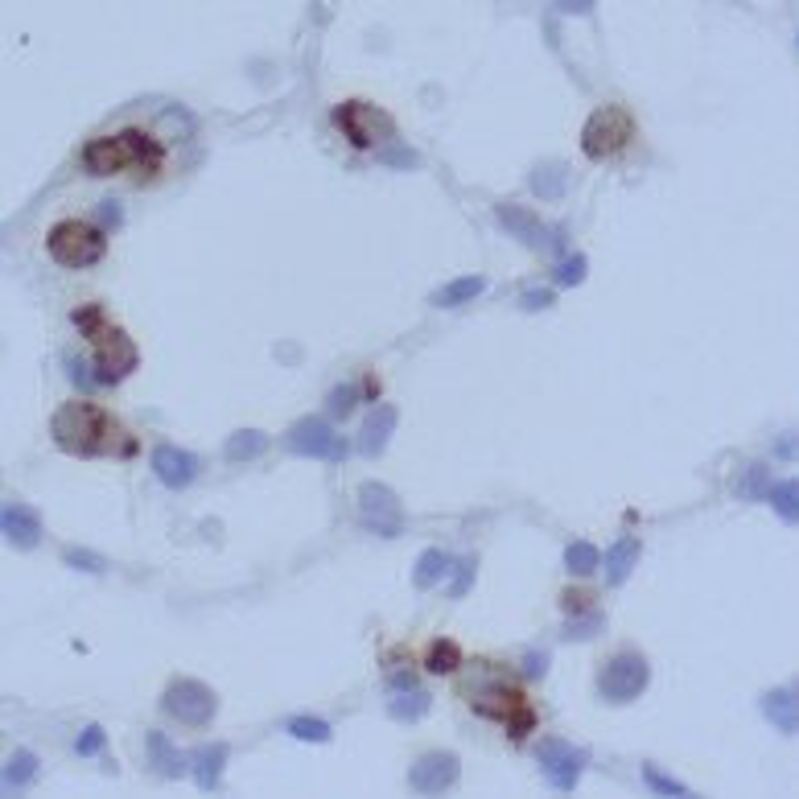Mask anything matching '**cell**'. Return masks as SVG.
<instances>
[{"mask_svg":"<svg viewBox=\"0 0 799 799\" xmlns=\"http://www.w3.org/2000/svg\"><path fill=\"white\" fill-rule=\"evenodd\" d=\"M767 503L779 511V519H787V524H795L799 519V482L795 478H783V482H771L767 491Z\"/></svg>","mask_w":799,"mask_h":799,"instance_id":"obj_30","label":"cell"},{"mask_svg":"<svg viewBox=\"0 0 799 799\" xmlns=\"http://www.w3.org/2000/svg\"><path fill=\"white\" fill-rule=\"evenodd\" d=\"M359 515H363V524L384 540L404 532V507H400V495L388 482H363L359 486Z\"/></svg>","mask_w":799,"mask_h":799,"instance_id":"obj_11","label":"cell"},{"mask_svg":"<svg viewBox=\"0 0 799 799\" xmlns=\"http://www.w3.org/2000/svg\"><path fill=\"white\" fill-rule=\"evenodd\" d=\"M462 697H470L474 713L491 717V721H503L511 742H524L536 729V709L528 705V697L515 684H503L495 676H478V680H470V688L462 692Z\"/></svg>","mask_w":799,"mask_h":799,"instance_id":"obj_4","label":"cell"},{"mask_svg":"<svg viewBox=\"0 0 799 799\" xmlns=\"http://www.w3.org/2000/svg\"><path fill=\"white\" fill-rule=\"evenodd\" d=\"M0 532H5V540L17 552H33L46 536L42 532V515L33 507H25V503H17V499H9L5 507H0Z\"/></svg>","mask_w":799,"mask_h":799,"instance_id":"obj_15","label":"cell"},{"mask_svg":"<svg viewBox=\"0 0 799 799\" xmlns=\"http://www.w3.org/2000/svg\"><path fill=\"white\" fill-rule=\"evenodd\" d=\"M561 610H565V618H569V614L594 610V602H589V594H581V589H565V594H561Z\"/></svg>","mask_w":799,"mask_h":799,"instance_id":"obj_40","label":"cell"},{"mask_svg":"<svg viewBox=\"0 0 799 799\" xmlns=\"http://www.w3.org/2000/svg\"><path fill=\"white\" fill-rule=\"evenodd\" d=\"M561 13H573V17H585V13H589V0H569V5H561Z\"/></svg>","mask_w":799,"mask_h":799,"instance_id":"obj_45","label":"cell"},{"mask_svg":"<svg viewBox=\"0 0 799 799\" xmlns=\"http://www.w3.org/2000/svg\"><path fill=\"white\" fill-rule=\"evenodd\" d=\"M66 371H71V379H75V384H79L83 392L95 384V375H87V363H83L79 355H71V363H66Z\"/></svg>","mask_w":799,"mask_h":799,"instance_id":"obj_44","label":"cell"},{"mask_svg":"<svg viewBox=\"0 0 799 799\" xmlns=\"http://www.w3.org/2000/svg\"><path fill=\"white\" fill-rule=\"evenodd\" d=\"M602 627H606V614L594 606V610H585V614H569L565 627H561V639L565 643H585V639H598Z\"/></svg>","mask_w":799,"mask_h":799,"instance_id":"obj_27","label":"cell"},{"mask_svg":"<svg viewBox=\"0 0 799 799\" xmlns=\"http://www.w3.org/2000/svg\"><path fill=\"white\" fill-rule=\"evenodd\" d=\"M46 252L62 268H95L108 252V231L91 227L83 219H62L46 235Z\"/></svg>","mask_w":799,"mask_h":799,"instance_id":"obj_5","label":"cell"},{"mask_svg":"<svg viewBox=\"0 0 799 799\" xmlns=\"http://www.w3.org/2000/svg\"><path fill=\"white\" fill-rule=\"evenodd\" d=\"M149 462H153L157 482L169 486V491H186V486H194L198 474H202V458L190 454V449H178V445H157Z\"/></svg>","mask_w":799,"mask_h":799,"instance_id":"obj_14","label":"cell"},{"mask_svg":"<svg viewBox=\"0 0 799 799\" xmlns=\"http://www.w3.org/2000/svg\"><path fill=\"white\" fill-rule=\"evenodd\" d=\"M268 449V437L260 433V429H239L227 445H223V454L231 458V462H252V458H260Z\"/></svg>","mask_w":799,"mask_h":799,"instance_id":"obj_28","label":"cell"},{"mask_svg":"<svg viewBox=\"0 0 799 799\" xmlns=\"http://www.w3.org/2000/svg\"><path fill=\"white\" fill-rule=\"evenodd\" d=\"M285 729L293 738H301V742H314V746H326L330 738H334V729L322 721V717H289L285 721Z\"/></svg>","mask_w":799,"mask_h":799,"instance_id":"obj_33","label":"cell"},{"mask_svg":"<svg viewBox=\"0 0 799 799\" xmlns=\"http://www.w3.org/2000/svg\"><path fill=\"white\" fill-rule=\"evenodd\" d=\"M466 664L462 659V647L454 643V639H437L433 647H429V655H425V668L433 672V676H449V672H458Z\"/></svg>","mask_w":799,"mask_h":799,"instance_id":"obj_29","label":"cell"},{"mask_svg":"<svg viewBox=\"0 0 799 799\" xmlns=\"http://www.w3.org/2000/svg\"><path fill=\"white\" fill-rule=\"evenodd\" d=\"M50 437L71 458H103V454H132L136 441L91 400H71L54 412Z\"/></svg>","mask_w":799,"mask_h":799,"instance_id":"obj_1","label":"cell"},{"mask_svg":"<svg viewBox=\"0 0 799 799\" xmlns=\"http://www.w3.org/2000/svg\"><path fill=\"white\" fill-rule=\"evenodd\" d=\"M474 577H478V557L470 552V557L454 561V585H449V598H466L474 589Z\"/></svg>","mask_w":799,"mask_h":799,"instance_id":"obj_36","label":"cell"},{"mask_svg":"<svg viewBox=\"0 0 799 799\" xmlns=\"http://www.w3.org/2000/svg\"><path fill=\"white\" fill-rule=\"evenodd\" d=\"M83 169L95 173V178H116V173H149L161 169L165 153L157 145V136L145 128H124L112 136H95V141L83 145L79 153Z\"/></svg>","mask_w":799,"mask_h":799,"instance_id":"obj_2","label":"cell"},{"mask_svg":"<svg viewBox=\"0 0 799 799\" xmlns=\"http://www.w3.org/2000/svg\"><path fill=\"white\" fill-rule=\"evenodd\" d=\"M38 754L33 750H13V758L5 762V791L9 795H17V791H25L33 779H38Z\"/></svg>","mask_w":799,"mask_h":799,"instance_id":"obj_25","label":"cell"},{"mask_svg":"<svg viewBox=\"0 0 799 799\" xmlns=\"http://www.w3.org/2000/svg\"><path fill=\"white\" fill-rule=\"evenodd\" d=\"M145 750H149V762H153V775H161V779H182L190 771L186 754L173 746L161 729H149V734H145Z\"/></svg>","mask_w":799,"mask_h":799,"instance_id":"obj_18","label":"cell"},{"mask_svg":"<svg viewBox=\"0 0 799 799\" xmlns=\"http://www.w3.org/2000/svg\"><path fill=\"white\" fill-rule=\"evenodd\" d=\"M544 672H548V655L544 651H528L524 655V676L528 680H544Z\"/></svg>","mask_w":799,"mask_h":799,"instance_id":"obj_42","label":"cell"},{"mask_svg":"<svg viewBox=\"0 0 799 799\" xmlns=\"http://www.w3.org/2000/svg\"><path fill=\"white\" fill-rule=\"evenodd\" d=\"M482 293H486V276H458V281H449L433 293V305L437 309H458V305H466Z\"/></svg>","mask_w":799,"mask_h":799,"instance_id":"obj_23","label":"cell"},{"mask_svg":"<svg viewBox=\"0 0 799 799\" xmlns=\"http://www.w3.org/2000/svg\"><path fill=\"white\" fill-rule=\"evenodd\" d=\"M99 223H103V231H120L124 215H120V202L116 198H103L99 202Z\"/></svg>","mask_w":799,"mask_h":799,"instance_id":"obj_41","label":"cell"},{"mask_svg":"<svg viewBox=\"0 0 799 799\" xmlns=\"http://www.w3.org/2000/svg\"><path fill=\"white\" fill-rule=\"evenodd\" d=\"M643 783L655 791V795H672V799H688V787L680 783V779H672V775H664L655 767V762H643Z\"/></svg>","mask_w":799,"mask_h":799,"instance_id":"obj_34","label":"cell"},{"mask_svg":"<svg viewBox=\"0 0 799 799\" xmlns=\"http://www.w3.org/2000/svg\"><path fill=\"white\" fill-rule=\"evenodd\" d=\"M458 779H462V758L449 754V750L421 754L412 762V771H408V787L416 795H445V791L458 787Z\"/></svg>","mask_w":799,"mask_h":799,"instance_id":"obj_13","label":"cell"},{"mask_svg":"<svg viewBox=\"0 0 799 799\" xmlns=\"http://www.w3.org/2000/svg\"><path fill=\"white\" fill-rule=\"evenodd\" d=\"M767 491H771V466L767 462H750L742 482H738V495L746 503H758V499H767Z\"/></svg>","mask_w":799,"mask_h":799,"instance_id":"obj_31","label":"cell"},{"mask_svg":"<svg viewBox=\"0 0 799 799\" xmlns=\"http://www.w3.org/2000/svg\"><path fill=\"white\" fill-rule=\"evenodd\" d=\"M75 326L91 338V346H95V384H103V388H116V384H124V379L141 367V351H136V342L120 330V326H112L108 318H103V309L99 305H83V309H75Z\"/></svg>","mask_w":799,"mask_h":799,"instance_id":"obj_3","label":"cell"},{"mask_svg":"<svg viewBox=\"0 0 799 799\" xmlns=\"http://www.w3.org/2000/svg\"><path fill=\"white\" fill-rule=\"evenodd\" d=\"M161 713H169L173 721L198 729V725H206L219 713V697H215V688L202 684V680H173L165 688V697H161Z\"/></svg>","mask_w":799,"mask_h":799,"instance_id":"obj_9","label":"cell"},{"mask_svg":"<svg viewBox=\"0 0 799 799\" xmlns=\"http://www.w3.org/2000/svg\"><path fill=\"white\" fill-rule=\"evenodd\" d=\"M355 400H359V388H351V384H338V388L326 396V408H330V416H334V421H346V416L355 412Z\"/></svg>","mask_w":799,"mask_h":799,"instance_id":"obj_37","label":"cell"},{"mask_svg":"<svg viewBox=\"0 0 799 799\" xmlns=\"http://www.w3.org/2000/svg\"><path fill=\"white\" fill-rule=\"evenodd\" d=\"M532 190L540 198H561L569 190V165L561 161H544L540 169H532Z\"/></svg>","mask_w":799,"mask_h":799,"instance_id":"obj_26","label":"cell"},{"mask_svg":"<svg viewBox=\"0 0 799 799\" xmlns=\"http://www.w3.org/2000/svg\"><path fill=\"white\" fill-rule=\"evenodd\" d=\"M103 725H87L83 734H79V742H75V754H83V758H91V754H99L103 750Z\"/></svg>","mask_w":799,"mask_h":799,"instance_id":"obj_39","label":"cell"},{"mask_svg":"<svg viewBox=\"0 0 799 799\" xmlns=\"http://www.w3.org/2000/svg\"><path fill=\"white\" fill-rule=\"evenodd\" d=\"M227 758H231V746H227V742H211V746H202V750L194 754V783H198L202 791H219Z\"/></svg>","mask_w":799,"mask_h":799,"instance_id":"obj_19","label":"cell"},{"mask_svg":"<svg viewBox=\"0 0 799 799\" xmlns=\"http://www.w3.org/2000/svg\"><path fill=\"white\" fill-rule=\"evenodd\" d=\"M598 565H602V552H598L594 544L577 540V544H569V548H565V569H569V573H577V577H589V573H598Z\"/></svg>","mask_w":799,"mask_h":799,"instance_id":"obj_32","label":"cell"},{"mask_svg":"<svg viewBox=\"0 0 799 799\" xmlns=\"http://www.w3.org/2000/svg\"><path fill=\"white\" fill-rule=\"evenodd\" d=\"M334 124L342 128V136L351 141L355 149H375L379 141H392L396 136V120L375 108V103H363V99H351V103H338L334 108Z\"/></svg>","mask_w":799,"mask_h":799,"instance_id":"obj_8","label":"cell"},{"mask_svg":"<svg viewBox=\"0 0 799 799\" xmlns=\"http://www.w3.org/2000/svg\"><path fill=\"white\" fill-rule=\"evenodd\" d=\"M519 305H524L528 314H532V309H548L552 305V289H528L524 297H519Z\"/></svg>","mask_w":799,"mask_h":799,"instance_id":"obj_43","label":"cell"},{"mask_svg":"<svg viewBox=\"0 0 799 799\" xmlns=\"http://www.w3.org/2000/svg\"><path fill=\"white\" fill-rule=\"evenodd\" d=\"M631 141H635V116L627 108H618V103L598 108L581 128V153L589 161H606V157L622 153Z\"/></svg>","mask_w":799,"mask_h":799,"instance_id":"obj_6","label":"cell"},{"mask_svg":"<svg viewBox=\"0 0 799 799\" xmlns=\"http://www.w3.org/2000/svg\"><path fill=\"white\" fill-rule=\"evenodd\" d=\"M62 561L71 569H79V573H108V561H103L99 552H87V548H66Z\"/></svg>","mask_w":799,"mask_h":799,"instance_id":"obj_38","label":"cell"},{"mask_svg":"<svg viewBox=\"0 0 799 799\" xmlns=\"http://www.w3.org/2000/svg\"><path fill=\"white\" fill-rule=\"evenodd\" d=\"M651 684V668L639 651H618L606 659V668L598 672V697L606 705H635Z\"/></svg>","mask_w":799,"mask_h":799,"instance_id":"obj_7","label":"cell"},{"mask_svg":"<svg viewBox=\"0 0 799 799\" xmlns=\"http://www.w3.org/2000/svg\"><path fill=\"white\" fill-rule=\"evenodd\" d=\"M635 561H639V540L635 536H622L610 552H602V569H606V581L618 589L627 585V577L635 573Z\"/></svg>","mask_w":799,"mask_h":799,"instance_id":"obj_22","label":"cell"},{"mask_svg":"<svg viewBox=\"0 0 799 799\" xmlns=\"http://www.w3.org/2000/svg\"><path fill=\"white\" fill-rule=\"evenodd\" d=\"M495 223L507 231V235H515L519 243H524V248H536V252H544L548 248V227L528 211V206H495Z\"/></svg>","mask_w":799,"mask_h":799,"instance_id":"obj_16","label":"cell"},{"mask_svg":"<svg viewBox=\"0 0 799 799\" xmlns=\"http://www.w3.org/2000/svg\"><path fill=\"white\" fill-rule=\"evenodd\" d=\"M585 272H589V260H585L581 252H573V256H565V260L557 264V272H552V276H557L561 289H577V285L585 281Z\"/></svg>","mask_w":799,"mask_h":799,"instance_id":"obj_35","label":"cell"},{"mask_svg":"<svg viewBox=\"0 0 799 799\" xmlns=\"http://www.w3.org/2000/svg\"><path fill=\"white\" fill-rule=\"evenodd\" d=\"M429 709H433V697H429V692H425L421 684L400 688V692H392V697H388V717H392V721H404V725L425 721Z\"/></svg>","mask_w":799,"mask_h":799,"instance_id":"obj_20","label":"cell"},{"mask_svg":"<svg viewBox=\"0 0 799 799\" xmlns=\"http://www.w3.org/2000/svg\"><path fill=\"white\" fill-rule=\"evenodd\" d=\"M285 449L289 454H301V458H330V462L346 458V441L322 421V416H305V421H297L285 433Z\"/></svg>","mask_w":799,"mask_h":799,"instance_id":"obj_12","label":"cell"},{"mask_svg":"<svg viewBox=\"0 0 799 799\" xmlns=\"http://www.w3.org/2000/svg\"><path fill=\"white\" fill-rule=\"evenodd\" d=\"M762 717H767L779 734H795L799 729V705H795V688H775L762 697Z\"/></svg>","mask_w":799,"mask_h":799,"instance_id":"obj_21","label":"cell"},{"mask_svg":"<svg viewBox=\"0 0 799 799\" xmlns=\"http://www.w3.org/2000/svg\"><path fill=\"white\" fill-rule=\"evenodd\" d=\"M449 569H454V561H449L441 548H425L421 557H416L412 585H416V589H433V585H441V581H445V573H449Z\"/></svg>","mask_w":799,"mask_h":799,"instance_id":"obj_24","label":"cell"},{"mask_svg":"<svg viewBox=\"0 0 799 799\" xmlns=\"http://www.w3.org/2000/svg\"><path fill=\"white\" fill-rule=\"evenodd\" d=\"M396 421H400V412H396L392 404L371 408V412H367V425H363V433H359V441H355V449H359L363 458H379V454H384V449L392 445Z\"/></svg>","mask_w":799,"mask_h":799,"instance_id":"obj_17","label":"cell"},{"mask_svg":"<svg viewBox=\"0 0 799 799\" xmlns=\"http://www.w3.org/2000/svg\"><path fill=\"white\" fill-rule=\"evenodd\" d=\"M536 762H540L544 783H548L552 791H565V795H569V791L581 783V771H585L589 754L577 750V746L565 742V738H548V742L536 746Z\"/></svg>","mask_w":799,"mask_h":799,"instance_id":"obj_10","label":"cell"}]
</instances>
